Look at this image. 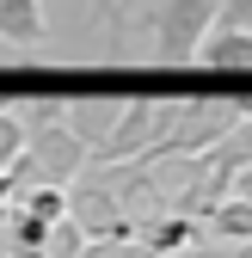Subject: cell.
<instances>
[{
  "instance_id": "cell-11",
  "label": "cell",
  "mask_w": 252,
  "mask_h": 258,
  "mask_svg": "<svg viewBox=\"0 0 252 258\" xmlns=\"http://www.w3.org/2000/svg\"><path fill=\"white\" fill-rule=\"evenodd\" d=\"M25 136H31V129H25V117H19L13 105H0V172H7L13 160H19V148H25Z\"/></svg>"
},
{
  "instance_id": "cell-16",
  "label": "cell",
  "mask_w": 252,
  "mask_h": 258,
  "mask_svg": "<svg viewBox=\"0 0 252 258\" xmlns=\"http://www.w3.org/2000/svg\"><path fill=\"white\" fill-rule=\"evenodd\" d=\"M240 258H252V246H246V252H240Z\"/></svg>"
},
{
  "instance_id": "cell-6",
  "label": "cell",
  "mask_w": 252,
  "mask_h": 258,
  "mask_svg": "<svg viewBox=\"0 0 252 258\" xmlns=\"http://www.w3.org/2000/svg\"><path fill=\"white\" fill-rule=\"evenodd\" d=\"M197 68L228 74V80H252V31L209 25V31H203V43H197Z\"/></svg>"
},
{
  "instance_id": "cell-1",
  "label": "cell",
  "mask_w": 252,
  "mask_h": 258,
  "mask_svg": "<svg viewBox=\"0 0 252 258\" xmlns=\"http://www.w3.org/2000/svg\"><path fill=\"white\" fill-rule=\"evenodd\" d=\"M136 7H142L136 25L154 43V68H191L203 31L222 13V0H136Z\"/></svg>"
},
{
  "instance_id": "cell-9",
  "label": "cell",
  "mask_w": 252,
  "mask_h": 258,
  "mask_svg": "<svg viewBox=\"0 0 252 258\" xmlns=\"http://www.w3.org/2000/svg\"><path fill=\"white\" fill-rule=\"evenodd\" d=\"M209 234H215V240H240V246H252V197L228 190V197L209 209Z\"/></svg>"
},
{
  "instance_id": "cell-8",
  "label": "cell",
  "mask_w": 252,
  "mask_h": 258,
  "mask_svg": "<svg viewBox=\"0 0 252 258\" xmlns=\"http://www.w3.org/2000/svg\"><path fill=\"white\" fill-rule=\"evenodd\" d=\"M136 240H142L154 258H172V252H184V246L197 240V228H191L178 209H160V215H142V221H136Z\"/></svg>"
},
{
  "instance_id": "cell-7",
  "label": "cell",
  "mask_w": 252,
  "mask_h": 258,
  "mask_svg": "<svg viewBox=\"0 0 252 258\" xmlns=\"http://www.w3.org/2000/svg\"><path fill=\"white\" fill-rule=\"evenodd\" d=\"M43 37H49L43 0H0V43H13V49H43Z\"/></svg>"
},
{
  "instance_id": "cell-5",
  "label": "cell",
  "mask_w": 252,
  "mask_h": 258,
  "mask_svg": "<svg viewBox=\"0 0 252 258\" xmlns=\"http://www.w3.org/2000/svg\"><path fill=\"white\" fill-rule=\"evenodd\" d=\"M123 105H130V92H74V99L61 105V123H68L74 136L86 142V154H92L111 136V123L123 117Z\"/></svg>"
},
{
  "instance_id": "cell-10",
  "label": "cell",
  "mask_w": 252,
  "mask_h": 258,
  "mask_svg": "<svg viewBox=\"0 0 252 258\" xmlns=\"http://www.w3.org/2000/svg\"><path fill=\"white\" fill-rule=\"evenodd\" d=\"M13 203H25L31 215H43V221H61V215H68V184H19Z\"/></svg>"
},
{
  "instance_id": "cell-14",
  "label": "cell",
  "mask_w": 252,
  "mask_h": 258,
  "mask_svg": "<svg viewBox=\"0 0 252 258\" xmlns=\"http://www.w3.org/2000/svg\"><path fill=\"white\" fill-rule=\"evenodd\" d=\"M234 190H240V197H252V160H246V166L234 172Z\"/></svg>"
},
{
  "instance_id": "cell-2",
  "label": "cell",
  "mask_w": 252,
  "mask_h": 258,
  "mask_svg": "<svg viewBox=\"0 0 252 258\" xmlns=\"http://www.w3.org/2000/svg\"><path fill=\"white\" fill-rule=\"evenodd\" d=\"M86 166H92V154H86V142L74 136L68 123H37L25 136L19 160L7 166V178H13V190L19 184H74Z\"/></svg>"
},
{
  "instance_id": "cell-15",
  "label": "cell",
  "mask_w": 252,
  "mask_h": 258,
  "mask_svg": "<svg viewBox=\"0 0 252 258\" xmlns=\"http://www.w3.org/2000/svg\"><path fill=\"white\" fill-rule=\"evenodd\" d=\"M130 13H136V0H117V19H130Z\"/></svg>"
},
{
  "instance_id": "cell-4",
  "label": "cell",
  "mask_w": 252,
  "mask_h": 258,
  "mask_svg": "<svg viewBox=\"0 0 252 258\" xmlns=\"http://www.w3.org/2000/svg\"><path fill=\"white\" fill-rule=\"evenodd\" d=\"M68 215L80 221L86 240H136V215L105 178H74L68 184Z\"/></svg>"
},
{
  "instance_id": "cell-13",
  "label": "cell",
  "mask_w": 252,
  "mask_h": 258,
  "mask_svg": "<svg viewBox=\"0 0 252 258\" xmlns=\"http://www.w3.org/2000/svg\"><path fill=\"white\" fill-rule=\"evenodd\" d=\"M92 13H99L105 37H111V49H117V43H123V19H117V0H92Z\"/></svg>"
},
{
  "instance_id": "cell-12",
  "label": "cell",
  "mask_w": 252,
  "mask_h": 258,
  "mask_svg": "<svg viewBox=\"0 0 252 258\" xmlns=\"http://www.w3.org/2000/svg\"><path fill=\"white\" fill-rule=\"evenodd\" d=\"M215 25H234V31H252V0H222Z\"/></svg>"
},
{
  "instance_id": "cell-3",
  "label": "cell",
  "mask_w": 252,
  "mask_h": 258,
  "mask_svg": "<svg viewBox=\"0 0 252 258\" xmlns=\"http://www.w3.org/2000/svg\"><path fill=\"white\" fill-rule=\"evenodd\" d=\"M166 123V99H154V92H130V105H123V117L111 123V136L92 148V160L99 166H117V160H142L154 148V136H160Z\"/></svg>"
}]
</instances>
